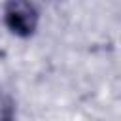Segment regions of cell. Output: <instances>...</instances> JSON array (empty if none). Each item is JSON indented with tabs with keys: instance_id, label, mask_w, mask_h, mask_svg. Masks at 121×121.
<instances>
[{
	"instance_id": "cell-2",
	"label": "cell",
	"mask_w": 121,
	"mask_h": 121,
	"mask_svg": "<svg viewBox=\"0 0 121 121\" xmlns=\"http://www.w3.org/2000/svg\"><path fill=\"white\" fill-rule=\"evenodd\" d=\"M17 117V104H15V98L0 89V121H15Z\"/></svg>"
},
{
	"instance_id": "cell-1",
	"label": "cell",
	"mask_w": 121,
	"mask_h": 121,
	"mask_svg": "<svg viewBox=\"0 0 121 121\" xmlns=\"http://www.w3.org/2000/svg\"><path fill=\"white\" fill-rule=\"evenodd\" d=\"M4 23L8 30L17 38H30L38 30L40 13L32 0H6Z\"/></svg>"
}]
</instances>
